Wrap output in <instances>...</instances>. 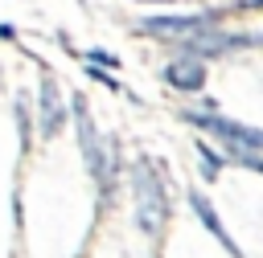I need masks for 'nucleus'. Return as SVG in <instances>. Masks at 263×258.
<instances>
[{"mask_svg": "<svg viewBox=\"0 0 263 258\" xmlns=\"http://www.w3.org/2000/svg\"><path fill=\"white\" fill-rule=\"evenodd\" d=\"M132 192H136L140 225L144 229H160L168 221V192H164V180H160V172H156L152 160H136V168H132Z\"/></svg>", "mask_w": 263, "mask_h": 258, "instance_id": "1", "label": "nucleus"}, {"mask_svg": "<svg viewBox=\"0 0 263 258\" xmlns=\"http://www.w3.org/2000/svg\"><path fill=\"white\" fill-rule=\"evenodd\" d=\"M74 123H78L82 160H86V168H90L95 184H99V188H111V180H115V147H111V143L99 135V127L90 123V111H86V102H82V98H74Z\"/></svg>", "mask_w": 263, "mask_h": 258, "instance_id": "2", "label": "nucleus"}, {"mask_svg": "<svg viewBox=\"0 0 263 258\" xmlns=\"http://www.w3.org/2000/svg\"><path fill=\"white\" fill-rule=\"evenodd\" d=\"M185 119H189L193 127H201V131L218 135V139L230 147V156H234V160H238V156H247V152H263V131H259V127H242V123H234V119L205 115V111H189Z\"/></svg>", "mask_w": 263, "mask_h": 258, "instance_id": "3", "label": "nucleus"}, {"mask_svg": "<svg viewBox=\"0 0 263 258\" xmlns=\"http://www.w3.org/2000/svg\"><path fill=\"white\" fill-rule=\"evenodd\" d=\"M140 29L152 33V37H193V33L214 29V16L210 12H193V16H148V20H140Z\"/></svg>", "mask_w": 263, "mask_h": 258, "instance_id": "4", "label": "nucleus"}, {"mask_svg": "<svg viewBox=\"0 0 263 258\" xmlns=\"http://www.w3.org/2000/svg\"><path fill=\"white\" fill-rule=\"evenodd\" d=\"M37 98H41V135H53V131H62V123H66V106H62V90H58V82L45 74L41 78V90H37Z\"/></svg>", "mask_w": 263, "mask_h": 258, "instance_id": "5", "label": "nucleus"}, {"mask_svg": "<svg viewBox=\"0 0 263 258\" xmlns=\"http://www.w3.org/2000/svg\"><path fill=\"white\" fill-rule=\"evenodd\" d=\"M164 78H168L177 90H201V86H205V66H201L197 57L181 53L177 61H168V66H164Z\"/></svg>", "mask_w": 263, "mask_h": 258, "instance_id": "6", "label": "nucleus"}, {"mask_svg": "<svg viewBox=\"0 0 263 258\" xmlns=\"http://www.w3.org/2000/svg\"><path fill=\"white\" fill-rule=\"evenodd\" d=\"M189 201H193V209H197V217H201V225H205V229H210V233H218V242H222V246H226V250H230V254H238V246H234V242H230V233H226V229H222V221H218V217H214V209H210V201H205V197H201V192H193V197H189Z\"/></svg>", "mask_w": 263, "mask_h": 258, "instance_id": "7", "label": "nucleus"}, {"mask_svg": "<svg viewBox=\"0 0 263 258\" xmlns=\"http://www.w3.org/2000/svg\"><path fill=\"white\" fill-rule=\"evenodd\" d=\"M86 57H90L95 66H119V57H111V53H103V49H86Z\"/></svg>", "mask_w": 263, "mask_h": 258, "instance_id": "8", "label": "nucleus"}]
</instances>
